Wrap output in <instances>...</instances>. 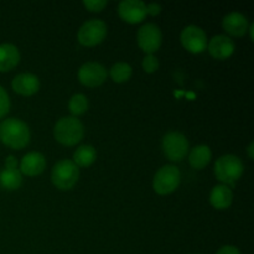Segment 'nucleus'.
I'll list each match as a JSON object with an SVG mask.
<instances>
[{
    "label": "nucleus",
    "instance_id": "28",
    "mask_svg": "<svg viewBox=\"0 0 254 254\" xmlns=\"http://www.w3.org/2000/svg\"><path fill=\"white\" fill-rule=\"evenodd\" d=\"M5 168L6 169H17V161L12 155L7 156L5 160Z\"/></svg>",
    "mask_w": 254,
    "mask_h": 254
},
{
    "label": "nucleus",
    "instance_id": "5",
    "mask_svg": "<svg viewBox=\"0 0 254 254\" xmlns=\"http://www.w3.org/2000/svg\"><path fill=\"white\" fill-rule=\"evenodd\" d=\"M181 174L176 166L164 165L155 173L153 179V189L159 195H169L179 188Z\"/></svg>",
    "mask_w": 254,
    "mask_h": 254
},
{
    "label": "nucleus",
    "instance_id": "24",
    "mask_svg": "<svg viewBox=\"0 0 254 254\" xmlns=\"http://www.w3.org/2000/svg\"><path fill=\"white\" fill-rule=\"evenodd\" d=\"M10 109V99L7 92L0 86V118H4Z\"/></svg>",
    "mask_w": 254,
    "mask_h": 254
},
{
    "label": "nucleus",
    "instance_id": "20",
    "mask_svg": "<svg viewBox=\"0 0 254 254\" xmlns=\"http://www.w3.org/2000/svg\"><path fill=\"white\" fill-rule=\"evenodd\" d=\"M97 151L92 145H81L73 153V163L78 168H88L96 161Z\"/></svg>",
    "mask_w": 254,
    "mask_h": 254
},
{
    "label": "nucleus",
    "instance_id": "8",
    "mask_svg": "<svg viewBox=\"0 0 254 254\" xmlns=\"http://www.w3.org/2000/svg\"><path fill=\"white\" fill-rule=\"evenodd\" d=\"M136 40H138L139 47L146 55H154V52L160 49L161 42H163V34L158 25L148 22L138 30Z\"/></svg>",
    "mask_w": 254,
    "mask_h": 254
},
{
    "label": "nucleus",
    "instance_id": "23",
    "mask_svg": "<svg viewBox=\"0 0 254 254\" xmlns=\"http://www.w3.org/2000/svg\"><path fill=\"white\" fill-rule=\"evenodd\" d=\"M141 66L146 73H154L159 69V60L154 55H146L143 59Z\"/></svg>",
    "mask_w": 254,
    "mask_h": 254
},
{
    "label": "nucleus",
    "instance_id": "26",
    "mask_svg": "<svg viewBox=\"0 0 254 254\" xmlns=\"http://www.w3.org/2000/svg\"><path fill=\"white\" fill-rule=\"evenodd\" d=\"M163 10L160 4L158 2H150V4L146 5V15H151V16H155V15H159Z\"/></svg>",
    "mask_w": 254,
    "mask_h": 254
},
{
    "label": "nucleus",
    "instance_id": "7",
    "mask_svg": "<svg viewBox=\"0 0 254 254\" xmlns=\"http://www.w3.org/2000/svg\"><path fill=\"white\" fill-rule=\"evenodd\" d=\"M107 36V25L101 19H91L84 22L77 32V39L82 46L92 47L99 45Z\"/></svg>",
    "mask_w": 254,
    "mask_h": 254
},
{
    "label": "nucleus",
    "instance_id": "11",
    "mask_svg": "<svg viewBox=\"0 0 254 254\" xmlns=\"http://www.w3.org/2000/svg\"><path fill=\"white\" fill-rule=\"evenodd\" d=\"M118 14L128 24H139L146 16V4L141 0H123L118 5Z\"/></svg>",
    "mask_w": 254,
    "mask_h": 254
},
{
    "label": "nucleus",
    "instance_id": "19",
    "mask_svg": "<svg viewBox=\"0 0 254 254\" xmlns=\"http://www.w3.org/2000/svg\"><path fill=\"white\" fill-rule=\"evenodd\" d=\"M22 184V174L19 169H2L0 171V186L6 190H17Z\"/></svg>",
    "mask_w": 254,
    "mask_h": 254
},
{
    "label": "nucleus",
    "instance_id": "27",
    "mask_svg": "<svg viewBox=\"0 0 254 254\" xmlns=\"http://www.w3.org/2000/svg\"><path fill=\"white\" fill-rule=\"evenodd\" d=\"M216 254H241V252L235 246H223L217 251Z\"/></svg>",
    "mask_w": 254,
    "mask_h": 254
},
{
    "label": "nucleus",
    "instance_id": "15",
    "mask_svg": "<svg viewBox=\"0 0 254 254\" xmlns=\"http://www.w3.org/2000/svg\"><path fill=\"white\" fill-rule=\"evenodd\" d=\"M11 87L17 94L29 97L37 93L40 88V81L37 76L32 73H19L12 79Z\"/></svg>",
    "mask_w": 254,
    "mask_h": 254
},
{
    "label": "nucleus",
    "instance_id": "12",
    "mask_svg": "<svg viewBox=\"0 0 254 254\" xmlns=\"http://www.w3.org/2000/svg\"><path fill=\"white\" fill-rule=\"evenodd\" d=\"M207 49L211 56L216 60H227L235 52V42L230 36L216 35L207 42Z\"/></svg>",
    "mask_w": 254,
    "mask_h": 254
},
{
    "label": "nucleus",
    "instance_id": "25",
    "mask_svg": "<svg viewBox=\"0 0 254 254\" xmlns=\"http://www.w3.org/2000/svg\"><path fill=\"white\" fill-rule=\"evenodd\" d=\"M108 1L107 0H84L83 5L89 10V11L99 12L107 6Z\"/></svg>",
    "mask_w": 254,
    "mask_h": 254
},
{
    "label": "nucleus",
    "instance_id": "30",
    "mask_svg": "<svg viewBox=\"0 0 254 254\" xmlns=\"http://www.w3.org/2000/svg\"><path fill=\"white\" fill-rule=\"evenodd\" d=\"M248 31H250L251 40H252V41H253V39H254V35H253V31H254V24H250V27H248Z\"/></svg>",
    "mask_w": 254,
    "mask_h": 254
},
{
    "label": "nucleus",
    "instance_id": "4",
    "mask_svg": "<svg viewBox=\"0 0 254 254\" xmlns=\"http://www.w3.org/2000/svg\"><path fill=\"white\" fill-rule=\"evenodd\" d=\"M79 178V169L69 159H62L57 161L52 168L51 180L57 189L62 191L71 190L77 184Z\"/></svg>",
    "mask_w": 254,
    "mask_h": 254
},
{
    "label": "nucleus",
    "instance_id": "10",
    "mask_svg": "<svg viewBox=\"0 0 254 254\" xmlns=\"http://www.w3.org/2000/svg\"><path fill=\"white\" fill-rule=\"evenodd\" d=\"M107 69L98 62H86L78 69V81L84 87L96 88L102 86L107 79Z\"/></svg>",
    "mask_w": 254,
    "mask_h": 254
},
{
    "label": "nucleus",
    "instance_id": "22",
    "mask_svg": "<svg viewBox=\"0 0 254 254\" xmlns=\"http://www.w3.org/2000/svg\"><path fill=\"white\" fill-rule=\"evenodd\" d=\"M68 111L71 112L72 117H78L88 111V99L84 94L77 93L71 97L68 102Z\"/></svg>",
    "mask_w": 254,
    "mask_h": 254
},
{
    "label": "nucleus",
    "instance_id": "6",
    "mask_svg": "<svg viewBox=\"0 0 254 254\" xmlns=\"http://www.w3.org/2000/svg\"><path fill=\"white\" fill-rule=\"evenodd\" d=\"M161 148L169 160L181 161L189 153V140L179 131H169L163 136Z\"/></svg>",
    "mask_w": 254,
    "mask_h": 254
},
{
    "label": "nucleus",
    "instance_id": "1",
    "mask_svg": "<svg viewBox=\"0 0 254 254\" xmlns=\"http://www.w3.org/2000/svg\"><path fill=\"white\" fill-rule=\"evenodd\" d=\"M29 126L21 119L7 118L0 123V140L11 149L25 148L30 143Z\"/></svg>",
    "mask_w": 254,
    "mask_h": 254
},
{
    "label": "nucleus",
    "instance_id": "16",
    "mask_svg": "<svg viewBox=\"0 0 254 254\" xmlns=\"http://www.w3.org/2000/svg\"><path fill=\"white\" fill-rule=\"evenodd\" d=\"M233 192L232 189L226 185H217L211 190L210 203L216 210H226L232 205Z\"/></svg>",
    "mask_w": 254,
    "mask_h": 254
},
{
    "label": "nucleus",
    "instance_id": "17",
    "mask_svg": "<svg viewBox=\"0 0 254 254\" xmlns=\"http://www.w3.org/2000/svg\"><path fill=\"white\" fill-rule=\"evenodd\" d=\"M20 52L15 45L1 44L0 45V72L11 71L19 64Z\"/></svg>",
    "mask_w": 254,
    "mask_h": 254
},
{
    "label": "nucleus",
    "instance_id": "13",
    "mask_svg": "<svg viewBox=\"0 0 254 254\" xmlns=\"http://www.w3.org/2000/svg\"><path fill=\"white\" fill-rule=\"evenodd\" d=\"M222 27L231 36L241 37L248 31L250 22L242 12L232 11L222 19Z\"/></svg>",
    "mask_w": 254,
    "mask_h": 254
},
{
    "label": "nucleus",
    "instance_id": "9",
    "mask_svg": "<svg viewBox=\"0 0 254 254\" xmlns=\"http://www.w3.org/2000/svg\"><path fill=\"white\" fill-rule=\"evenodd\" d=\"M180 41L185 50L191 54H201L207 49V36L206 32L196 25H189L181 31Z\"/></svg>",
    "mask_w": 254,
    "mask_h": 254
},
{
    "label": "nucleus",
    "instance_id": "29",
    "mask_svg": "<svg viewBox=\"0 0 254 254\" xmlns=\"http://www.w3.org/2000/svg\"><path fill=\"white\" fill-rule=\"evenodd\" d=\"M254 143L253 141H251L250 143V145H248V148H247V153H248V156H250V159L251 160H253V158H254Z\"/></svg>",
    "mask_w": 254,
    "mask_h": 254
},
{
    "label": "nucleus",
    "instance_id": "18",
    "mask_svg": "<svg viewBox=\"0 0 254 254\" xmlns=\"http://www.w3.org/2000/svg\"><path fill=\"white\" fill-rule=\"evenodd\" d=\"M211 158H212V151H211L210 146L202 144V145L195 146L190 151V154H189V163H190V165L193 169L201 170V169L208 165Z\"/></svg>",
    "mask_w": 254,
    "mask_h": 254
},
{
    "label": "nucleus",
    "instance_id": "3",
    "mask_svg": "<svg viewBox=\"0 0 254 254\" xmlns=\"http://www.w3.org/2000/svg\"><path fill=\"white\" fill-rule=\"evenodd\" d=\"M245 171V165L238 156L232 154H226L220 156L215 163V175L222 185L233 186Z\"/></svg>",
    "mask_w": 254,
    "mask_h": 254
},
{
    "label": "nucleus",
    "instance_id": "21",
    "mask_svg": "<svg viewBox=\"0 0 254 254\" xmlns=\"http://www.w3.org/2000/svg\"><path fill=\"white\" fill-rule=\"evenodd\" d=\"M131 73H133V69H131L130 64H126V62H117L109 69V74L116 83H124V82L129 81Z\"/></svg>",
    "mask_w": 254,
    "mask_h": 254
},
{
    "label": "nucleus",
    "instance_id": "2",
    "mask_svg": "<svg viewBox=\"0 0 254 254\" xmlns=\"http://www.w3.org/2000/svg\"><path fill=\"white\" fill-rule=\"evenodd\" d=\"M54 135L55 139L62 145L73 146L83 138V124L76 117H62L55 124Z\"/></svg>",
    "mask_w": 254,
    "mask_h": 254
},
{
    "label": "nucleus",
    "instance_id": "14",
    "mask_svg": "<svg viewBox=\"0 0 254 254\" xmlns=\"http://www.w3.org/2000/svg\"><path fill=\"white\" fill-rule=\"evenodd\" d=\"M45 168H46V159L37 151L27 153L20 161V173L26 176L40 175L44 173Z\"/></svg>",
    "mask_w": 254,
    "mask_h": 254
}]
</instances>
